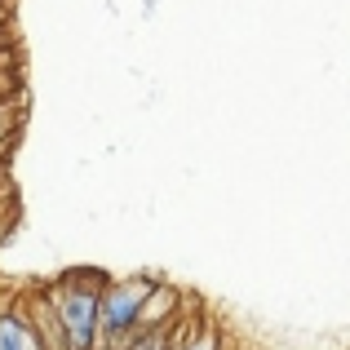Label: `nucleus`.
<instances>
[{
  "label": "nucleus",
  "instance_id": "obj_3",
  "mask_svg": "<svg viewBox=\"0 0 350 350\" xmlns=\"http://www.w3.org/2000/svg\"><path fill=\"white\" fill-rule=\"evenodd\" d=\"M0 350H44L31 315L23 310V297L0 301Z\"/></svg>",
  "mask_w": 350,
  "mask_h": 350
},
{
  "label": "nucleus",
  "instance_id": "obj_2",
  "mask_svg": "<svg viewBox=\"0 0 350 350\" xmlns=\"http://www.w3.org/2000/svg\"><path fill=\"white\" fill-rule=\"evenodd\" d=\"M155 275H124L107 280L98 293V350H124L137 337V315L151 297Z\"/></svg>",
  "mask_w": 350,
  "mask_h": 350
},
{
  "label": "nucleus",
  "instance_id": "obj_1",
  "mask_svg": "<svg viewBox=\"0 0 350 350\" xmlns=\"http://www.w3.org/2000/svg\"><path fill=\"white\" fill-rule=\"evenodd\" d=\"M103 284L107 275L98 271H67L53 284H44V297L53 306L67 350H98V293H103Z\"/></svg>",
  "mask_w": 350,
  "mask_h": 350
},
{
  "label": "nucleus",
  "instance_id": "obj_4",
  "mask_svg": "<svg viewBox=\"0 0 350 350\" xmlns=\"http://www.w3.org/2000/svg\"><path fill=\"white\" fill-rule=\"evenodd\" d=\"M178 288L164 280H155L151 297L142 301V315H137V333H146V328H173L178 324Z\"/></svg>",
  "mask_w": 350,
  "mask_h": 350
},
{
  "label": "nucleus",
  "instance_id": "obj_5",
  "mask_svg": "<svg viewBox=\"0 0 350 350\" xmlns=\"http://www.w3.org/2000/svg\"><path fill=\"white\" fill-rule=\"evenodd\" d=\"M173 350H222V337L213 333V328H196L191 337H182Z\"/></svg>",
  "mask_w": 350,
  "mask_h": 350
}]
</instances>
